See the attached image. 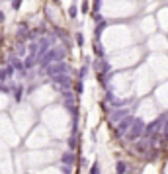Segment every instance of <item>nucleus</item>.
<instances>
[{
  "instance_id": "4",
  "label": "nucleus",
  "mask_w": 168,
  "mask_h": 174,
  "mask_svg": "<svg viewBox=\"0 0 168 174\" xmlns=\"http://www.w3.org/2000/svg\"><path fill=\"white\" fill-rule=\"evenodd\" d=\"M70 67L67 63H55V65H49L47 67V76H55V75H65V72H69Z\"/></svg>"
},
{
  "instance_id": "14",
  "label": "nucleus",
  "mask_w": 168,
  "mask_h": 174,
  "mask_svg": "<svg viewBox=\"0 0 168 174\" xmlns=\"http://www.w3.org/2000/svg\"><path fill=\"white\" fill-rule=\"evenodd\" d=\"M74 92H76V94H82V92H84V86H82V80H80V78L74 82Z\"/></svg>"
},
{
  "instance_id": "13",
  "label": "nucleus",
  "mask_w": 168,
  "mask_h": 174,
  "mask_svg": "<svg viewBox=\"0 0 168 174\" xmlns=\"http://www.w3.org/2000/svg\"><path fill=\"white\" fill-rule=\"evenodd\" d=\"M76 76L80 78V80H82V78H86V76H88V63H86L84 67L80 69V70H78V75H76Z\"/></svg>"
},
{
  "instance_id": "5",
  "label": "nucleus",
  "mask_w": 168,
  "mask_h": 174,
  "mask_svg": "<svg viewBox=\"0 0 168 174\" xmlns=\"http://www.w3.org/2000/svg\"><path fill=\"white\" fill-rule=\"evenodd\" d=\"M51 82L57 84V86H63L65 90H69L70 86H74L72 84V78L69 75H55V76H51Z\"/></svg>"
},
{
  "instance_id": "7",
  "label": "nucleus",
  "mask_w": 168,
  "mask_h": 174,
  "mask_svg": "<svg viewBox=\"0 0 168 174\" xmlns=\"http://www.w3.org/2000/svg\"><path fill=\"white\" fill-rule=\"evenodd\" d=\"M65 108L74 115L76 118V114H78V110H76V104H74V98H72V94L70 92H65Z\"/></svg>"
},
{
  "instance_id": "2",
  "label": "nucleus",
  "mask_w": 168,
  "mask_h": 174,
  "mask_svg": "<svg viewBox=\"0 0 168 174\" xmlns=\"http://www.w3.org/2000/svg\"><path fill=\"white\" fill-rule=\"evenodd\" d=\"M65 57V51L63 49H51V51H47L45 53V57H43V61H41V69H45V67H49L53 61H61Z\"/></svg>"
},
{
  "instance_id": "8",
  "label": "nucleus",
  "mask_w": 168,
  "mask_h": 174,
  "mask_svg": "<svg viewBox=\"0 0 168 174\" xmlns=\"http://www.w3.org/2000/svg\"><path fill=\"white\" fill-rule=\"evenodd\" d=\"M12 72H14V67H12V65H6V67L0 70V80H6V78H10Z\"/></svg>"
},
{
  "instance_id": "16",
  "label": "nucleus",
  "mask_w": 168,
  "mask_h": 174,
  "mask_svg": "<svg viewBox=\"0 0 168 174\" xmlns=\"http://www.w3.org/2000/svg\"><path fill=\"white\" fill-rule=\"evenodd\" d=\"M94 53H96V55H100V57H104V49H102L100 45H94Z\"/></svg>"
},
{
  "instance_id": "6",
  "label": "nucleus",
  "mask_w": 168,
  "mask_h": 174,
  "mask_svg": "<svg viewBox=\"0 0 168 174\" xmlns=\"http://www.w3.org/2000/svg\"><path fill=\"white\" fill-rule=\"evenodd\" d=\"M127 115H129L127 108H123V110H121V108H118V110H113L112 114H109V121H112V123H119L123 118H127Z\"/></svg>"
},
{
  "instance_id": "9",
  "label": "nucleus",
  "mask_w": 168,
  "mask_h": 174,
  "mask_svg": "<svg viewBox=\"0 0 168 174\" xmlns=\"http://www.w3.org/2000/svg\"><path fill=\"white\" fill-rule=\"evenodd\" d=\"M61 161H63V164H72V162H74L76 161V157H74V153H72V151H69V153H63V158H61Z\"/></svg>"
},
{
  "instance_id": "3",
  "label": "nucleus",
  "mask_w": 168,
  "mask_h": 174,
  "mask_svg": "<svg viewBox=\"0 0 168 174\" xmlns=\"http://www.w3.org/2000/svg\"><path fill=\"white\" fill-rule=\"evenodd\" d=\"M133 121H135V118H131V115H127V118H123L119 123H118V127H115V137H121L123 133H127L129 129H131V125H133Z\"/></svg>"
},
{
  "instance_id": "15",
  "label": "nucleus",
  "mask_w": 168,
  "mask_h": 174,
  "mask_svg": "<svg viewBox=\"0 0 168 174\" xmlns=\"http://www.w3.org/2000/svg\"><path fill=\"white\" fill-rule=\"evenodd\" d=\"M102 170H100V162L98 161H94V164H92V168H90V174H100Z\"/></svg>"
},
{
  "instance_id": "18",
  "label": "nucleus",
  "mask_w": 168,
  "mask_h": 174,
  "mask_svg": "<svg viewBox=\"0 0 168 174\" xmlns=\"http://www.w3.org/2000/svg\"><path fill=\"white\" fill-rule=\"evenodd\" d=\"M33 59H35L33 55H31V57H27V61H26V67H33V63H35Z\"/></svg>"
},
{
  "instance_id": "21",
  "label": "nucleus",
  "mask_w": 168,
  "mask_h": 174,
  "mask_svg": "<svg viewBox=\"0 0 168 174\" xmlns=\"http://www.w3.org/2000/svg\"><path fill=\"white\" fill-rule=\"evenodd\" d=\"M2 22H4V14L0 12V24H2Z\"/></svg>"
},
{
  "instance_id": "20",
  "label": "nucleus",
  "mask_w": 168,
  "mask_h": 174,
  "mask_svg": "<svg viewBox=\"0 0 168 174\" xmlns=\"http://www.w3.org/2000/svg\"><path fill=\"white\" fill-rule=\"evenodd\" d=\"M69 14H70V18H74V16H76V8H74V6H72V8L69 10Z\"/></svg>"
},
{
  "instance_id": "17",
  "label": "nucleus",
  "mask_w": 168,
  "mask_h": 174,
  "mask_svg": "<svg viewBox=\"0 0 168 174\" xmlns=\"http://www.w3.org/2000/svg\"><path fill=\"white\" fill-rule=\"evenodd\" d=\"M76 45H84V39H82V33H76Z\"/></svg>"
},
{
  "instance_id": "12",
  "label": "nucleus",
  "mask_w": 168,
  "mask_h": 174,
  "mask_svg": "<svg viewBox=\"0 0 168 174\" xmlns=\"http://www.w3.org/2000/svg\"><path fill=\"white\" fill-rule=\"evenodd\" d=\"M14 96H16V100L20 102L22 96H24V86H14Z\"/></svg>"
},
{
  "instance_id": "19",
  "label": "nucleus",
  "mask_w": 168,
  "mask_h": 174,
  "mask_svg": "<svg viewBox=\"0 0 168 174\" xmlns=\"http://www.w3.org/2000/svg\"><path fill=\"white\" fill-rule=\"evenodd\" d=\"M61 172H63V174H70V168H69V166H67V164H65V166H63V168H61Z\"/></svg>"
},
{
  "instance_id": "1",
  "label": "nucleus",
  "mask_w": 168,
  "mask_h": 174,
  "mask_svg": "<svg viewBox=\"0 0 168 174\" xmlns=\"http://www.w3.org/2000/svg\"><path fill=\"white\" fill-rule=\"evenodd\" d=\"M125 135H127L129 141H137L139 137H143V135H145V123H143V119H135L133 125H131V129H129Z\"/></svg>"
},
{
  "instance_id": "10",
  "label": "nucleus",
  "mask_w": 168,
  "mask_h": 174,
  "mask_svg": "<svg viewBox=\"0 0 168 174\" xmlns=\"http://www.w3.org/2000/svg\"><path fill=\"white\" fill-rule=\"evenodd\" d=\"M115 172H118V174H125L127 172V162L118 161V164H115Z\"/></svg>"
},
{
  "instance_id": "11",
  "label": "nucleus",
  "mask_w": 168,
  "mask_h": 174,
  "mask_svg": "<svg viewBox=\"0 0 168 174\" xmlns=\"http://www.w3.org/2000/svg\"><path fill=\"white\" fill-rule=\"evenodd\" d=\"M67 145H69V151H74V149H76V145H78L76 137H74V135H72V137H69V139H67Z\"/></svg>"
}]
</instances>
